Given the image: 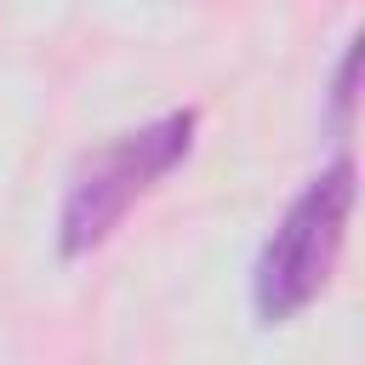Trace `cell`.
Segmentation results:
<instances>
[{
	"label": "cell",
	"instance_id": "6da1fadb",
	"mask_svg": "<svg viewBox=\"0 0 365 365\" xmlns=\"http://www.w3.org/2000/svg\"><path fill=\"white\" fill-rule=\"evenodd\" d=\"M194 125H200L194 108H171V114H160V120H148V125H137V131H120V137L103 143L97 154H86V160L74 165V177H68V188H63V211H57V245H63V257L97 251V245L120 228V217H125L165 171H177V165L188 160Z\"/></svg>",
	"mask_w": 365,
	"mask_h": 365
},
{
	"label": "cell",
	"instance_id": "7a4b0ae2",
	"mask_svg": "<svg viewBox=\"0 0 365 365\" xmlns=\"http://www.w3.org/2000/svg\"><path fill=\"white\" fill-rule=\"evenodd\" d=\"M348 217H354V160L342 154L319 177L302 182V194L285 205V217L274 222V234L257 251L251 302H257L262 325H285L325 291V279L342 257V240H348Z\"/></svg>",
	"mask_w": 365,
	"mask_h": 365
},
{
	"label": "cell",
	"instance_id": "3957f363",
	"mask_svg": "<svg viewBox=\"0 0 365 365\" xmlns=\"http://www.w3.org/2000/svg\"><path fill=\"white\" fill-rule=\"evenodd\" d=\"M354 68H359V46L348 40V51H342V63H336V80H331V103H336V131H348V120H354Z\"/></svg>",
	"mask_w": 365,
	"mask_h": 365
}]
</instances>
